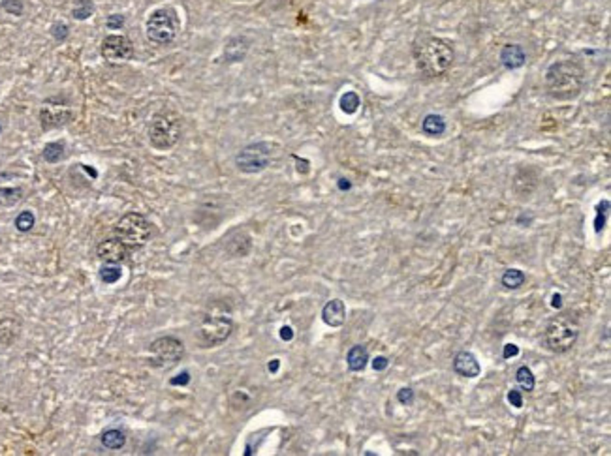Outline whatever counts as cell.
Masks as SVG:
<instances>
[{
  "label": "cell",
  "instance_id": "obj_15",
  "mask_svg": "<svg viewBox=\"0 0 611 456\" xmlns=\"http://www.w3.org/2000/svg\"><path fill=\"white\" fill-rule=\"evenodd\" d=\"M500 62L508 70H517L521 68L527 62V53H525L523 46L519 43H508V46L502 47L500 51Z\"/></svg>",
  "mask_w": 611,
  "mask_h": 456
},
{
  "label": "cell",
  "instance_id": "obj_39",
  "mask_svg": "<svg viewBox=\"0 0 611 456\" xmlns=\"http://www.w3.org/2000/svg\"><path fill=\"white\" fill-rule=\"evenodd\" d=\"M276 368H278V361H273V363L269 364V370L271 372H276Z\"/></svg>",
  "mask_w": 611,
  "mask_h": 456
},
{
  "label": "cell",
  "instance_id": "obj_23",
  "mask_svg": "<svg viewBox=\"0 0 611 456\" xmlns=\"http://www.w3.org/2000/svg\"><path fill=\"white\" fill-rule=\"evenodd\" d=\"M23 198L21 188H0V205L13 207Z\"/></svg>",
  "mask_w": 611,
  "mask_h": 456
},
{
  "label": "cell",
  "instance_id": "obj_14",
  "mask_svg": "<svg viewBox=\"0 0 611 456\" xmlns=\"http://www.w3.org/2000/svg\"><path fill=\"white\" fill-rule=\"evenodd\" d=\"M322 319L325 325L329 327H342L344 322H347V308H344V303L339 300V298H333L329 300L325 306L322 308Z\"/></svg>",
  "mask_w": 611,
  "mask_h": 456
},
{
  "label": "cell",
  "instance_id": "obj_29",
  "mask_svg": "<svg viewBox=\"0 0 611 456\" xmlns=\"http://www.w3.org/2000/svg\"><path fill=\"white\" fill-rule=\"evenodd\" d=\"M397 400H399L401 403L408 406V403L414 402V391H412V389H408V387H405V389H399V392H397Z\"/></svg>",
  "mask_w": 611,
  "mask_h": 456
},
{
  "label": "cell",
  "instance_id": "obj_18",
  "mask_svg": "<svg viewBox=\"0 0 611 456\" xmlns=\"http://www.w3.org/2000/svg\"><path fill=\"white\" fill-rule=\"evenodd\" d=\"M446 130H448L446 118L442 117V115L431 113V115H427V117L422 120V132L425 135H429V137H441V135L446 134Z\"/></svg>",
  "mask_w": 611,
  "mask_h": 456
},
{
  "label": "cell",
  "instance_id": "obj_32",
  "mask_svg": "<svg viewBox=\"0 0 611 456\" xmlns=\"http://www.w3.org/2000/svg\"><path fill=\"white\" fill-rule=\"evenodd\" d=\"M388 366H389V361L386 357H376L375 361H372V368H375L376 372H384Z\"/></svg>",
  "mask_w": 611,
  "mask_h": 456
},
{
  "label": "cell",
  "instance_id": "obj_4",
  "mask_svg": "<svg viewBox=\"0 0 611 456\" xmlns=\"http://www.w3.org/2000/svg\"><path fill=\"white\" fill-rule=\"evenodd\" d=\"M182 134L181 117L175 111H160L151 118L149 141L156 151H170L179 143Z\"/></svg>",
  "mask_w": 611,
  "mask_h": 456
},
{
  "label": "cell",
  "instance_id": "obj_20",
  "mask_svg": "<svg viewBox=\"0 0 611 456\" xmlns=\"http://www.w3.org/2000/svg\"><path fill=\"white\" fill-rule=\"evenodd\" d=\"M525 280H527V276H525L523 270L508 269L504 270V275H502V278H500V284H502L506 289H519V287L525 284Z\"/></svg>",
  "mask_w": 611,
  "mask_h": 456
},
{
  "label": "cell",
  "instance_id": "obj_34",
  "mask_svg": "<svg viewBox=\"0 0 611 456\" xmlns=\"http://www.w3.org/2000/svg\"><path fill=\"white\" fill-rule=\"evenodd\" d=\"M188 381H190V375H188V372H182V374H179V378H173L170 383L171 385H187Z\"/></svg>",
  "mask_w": 611,
  "mask_h": 456
},
{
  "label": "cell",
  "instance_id": "obj_21",
  "mask_svg": "<svg viewBox=\"0 0 611 456\" xmlns=\"http://www.w3.org/2000/svg\"><path fill=\"white\" fill-rule=\"evenodd\" d=\"M516 381L517 385L521 387V391H527V392L535 391L536 380H535V374H532V370H530L529 366H519V368H517Z\"/></svg>",
  "mask_w": 611,
  "mask_h": 456
},
{
  "label": "cell",
  "instance_id": "obj_8",
  "mask_svg": "<svg viewBox=\"0 0 611 456\" xmlns=\"http://www.w3.org/2000/svg\"><path fill=\"white\" fill-rule=\"evenodd\" d=\"M273 156H275V145L269 141L250 143L235 154V167L247 175L262 173L269 167Z\"/></svg>",
  "mask_w": 611,
  "mask_h": 456
},
{
  "label": "cell",
  "instance_id": "obj_36",
  "mask_svg": "<svg viewBox=\"0 0 611 456\" xmlns=\"http://www.w3.org/2000/svg\"><path fill=\"white\" fill-rule=\"evenodd\" d=\"M281 336H282V340H292L294 333H292V329H290V327H282Z\"/></svg>",
  "mask_w": 611,
  "mask_h": 456
},
{
  "label": "cell",
  "instance_id": "obj_24",
  "mask_svg": "<svg viewBox=\"0 0 611 456\" xmlns=\"http://www.w3.org/2000/svg\"><path fill=\"white\" fill-rule=\"evenodd\" d=\"M121 276H123V270L115 263H106L100 269V280L104 284H115V282L121 280Z\"/></svg>",
  "mask_w": 611,
  "mask_h": 456
},
{
  "label": "cell",
  "instance_id": "obj_10",
  "mask_svg": "<svg viewBox=\"0 0 611 456\" xmlns=\"http://www.w3.org/2000/svg\"><path fill=\"white\" fill-rule=\"evenodd\" d=\"M74 113H72L70 104L62 98H49L41 104L40 109V124L43 130L62 128L70 123Z\"/></svg>",
  "mask_w": 611,
  "mask_h": 456
},
{
  "label": "cell",
  "instance_id": "obj_22",
  "mask_svg": "<svg viewBox=\"0 0 611 456\" xmlns=\"http://www.w3.org/2000/svg\"><path fill=\"white\" fill-rule=\"evenodd\" d=\"M41 156H43V160H46V162H49V164H57V162H60V160H62V156H65V145H62L60 141L49 143V145L43 146Z\"/></svg>",
  "mask_w": 611,
  "mask_h": 456
},
{
  "label": "cell",
  "instance_id": "obj_31",
  "mask_svg": "<svg viewBox=\"0 0 611 456\" xmlns=\"http://www.w3.org/2000/svg\"><path fill=\"white\" fill-rule=\"evenodd\" d=\"M53 36L57 40H65L66 36H68V27L65 23H57L53 27Z\"/></svg>",
  "mask_w": 611,
  "mask_h": 456
},
{
  "label": "cell",
  "instance_id": "obj_6",
  "mask_svg": "<svg viewBox=\"0 0 611 456\" xmlns=\"http://www.w3.org/2000/svg\"><path fill=\"white\" fill-rule=\"evenodd\" d=\"M577 336H579L577 323L568 316H558L547 323L546 331H544V344L547 350L560 355L576 345Z\"/></svg>",
  "mask_w": 611,
  "mask_h": 456
},
{
  "label": "cell",
  "instance_id": "obj_16",
  "mask_svg": "<svg viewBox=\"0 0 611 456\" xmlns=\"http://www.w3.org/2000/svg\"><path fill=\"white\" fill-rule=\"evenodd\" d=\"M248 49H250V40L245 36H234L229 38L224 49V59L228 62H241L247 57Z\"/></svg>",
  "mask_w": 611,
  "mask_h": 456
},
{
  "label": "cell",
  "instance_id": "obj_26",
  "mask_svg": "<svg viewBox=\"0 0 611 456\" xmlns=\"http://www.w3.org/2000/svg\"><path fill=\"white\" fill-rule=\"evenodd\" d=\"M34 223H36V218L30 211L21 212V214L15 218V228H18V231H21V233H27V231H30V229L34 228Z\"/></svg>",
  "mask_w": 611,
  "mask_h": 456
},
{
  "label": "cell",
  "instance_id": "obj_1",
  "mask_svg": "<svg viewBox=\"0 0 611 456\" xmlns=\"http://www.w3.org/2000/svg\"><path fill=\"white\" fill-rule=\"evenodd\" d=\"M412 57L423 76L435 79L448 74L455 60V49L448 40L438 36L423 34L412 46Z\"/></svg>",
  "mask_w": 611,
  "mask_h": 456
},
{
  "label": "cell",
  "instance_id": "obj_7",
  "mask_svg": "<svg viewBox=\"0 0 611 456\" xmlns=\"http://www.w3.org/2000/svg\"><path fill=\"white\" fill-rule=\"evenodd\" d=\"M179 29H181V23H179V18H177V12L171 10V8L154 10L149 15L147 23H145V34L156 46L171 43L179 34Z\"/></svg>",
  "mask_w": 611,
  "mask_h": 456
},
{
  "label": "cell",
  "instance_id": "obj_13",
  "mask_svg": "<svg viewBox=\"0 0 611 456\" xmlns=\"http://www.w3.org/2000/svg\"><path fill=\"white\" fill-rule=\"evenodd\" d=\"M453 372L461 378H478L482 372V366L478 363V359L474 353L470 351H459L457 355L452 361Z\"/></svg>",
  "mask_w": 611,
  "mask_h": 456
},
{
  "label": "cell",
  "instance_id": "obj_19",
  "mask_svg": "<svg viewBox=\"0 0 611 456\" xmlns=\"http://www.w3.org/2000/svg\"><path fill=\"white\" fill-rule=\"evenodd\" d=\"M100 439H102V445H104L106 449H112V450L123 449L124 443H126V436H124L123 430H119V428H107V430H104Z\"/></svg>",
  "mask_w": 611,
  "mask_h": 456
},
{
  "label": "cell",
  "instance_id": "obj_28",
  "mask_svg": "<svg viewBox=\"0 0 611 456\" xmlns=\"http://www.w3.org/2000/svg\"><path fill=\"white\" fill-rule=\"evenodd\" d=\"M74 18L76 19H87L90 13H93V4L88 0H77L76 6H74Z\"/></svg>",
  "mask_w": 611,
  "mask_h": 456
},
{
  "label": "cell",
  "instance_id": "obj_38",
  "mask_svg": "<svg viewBox=\"0 0 611 456\" xmlns=\"http://www.w3.org/2000/svg\"><path fill=\"white\" fill-rule=\"evenodd\" d=\"M339 188H341V190H348V188H350V182H344V179H341V182H339Z\"/></svg>",
  "mask_w": 611,
  "mask_h": 456
},
{
  "label": "cell",
  "instance_id": "obj_35",
  "mask_svg": "<svg viewBox=\"0 0 611 456\" xmlns=\"http://www.w3.org/2000/svg\"><path fill=\"white\" fill-rule=\"evenodd\" d=\"M124 23V19L121 18V15H119V18H109L107 19V27H113V25H115V27H121V25Z\"/></svg>",
  "mask_w": 611,
  "mask_h": 456
},
{
  "label": "cell",
  "instance_id": "obj_5",
  "mask_svg": "<svg viewBox=\"0 0 611 456\" xmlns=\"http://www.w3.org/2000/svg\"><path fill=\"white\" fill-rule=\"evenodd\" d=\"M115 237L130 251L140 250L151 239V222L140 212H128L115 226Z\"/></svg>",
  "mask_w": 611,
  "mask_h": 456
},
{
  "label": "cell",
  "instance_id": "obj_33",
  "mask_svg": "<svg viewBox=\"0 0 611 456\" xmlns=\"http://www.w3.org/2000/svg\"><path fill=\"white\" fill-rule=\"evenodd\" d=\"M517 353H519V347H517V345L506 344L504 345V353H502V355H504V359H510V357H516Z\"/></svg>",
  "mask_w": 611,
  "mask_h": 456
},
{
  "label": "cell",
  "instance_id": "obj_2",
  "mask_svg": "<svg viewBox=\"0 0 611 456\" xmlns=\"http://www.w3.org/2000/svg\"><path fill=\"white\" fill-rule=\"evenodd\" d=\"M585 85V68L579 60L564 59L553 62L546 71V92L549 98L568 102L577 98Z\"/></svg>",
  "mask_w": 611,
  "mask_h": 456
},
{
  "label": "cell",
  "instance_id": "obj_11",
  "mask_svg": "<svg viewBox=\"0 0 611 456\" xmlns=\"http://www.w3.org/2000/svg\"><path fill=\"white\" fill-rule=\"evenodd\" d=\"M102 57L107 62H126L134 57V46L130 38L123 34H109L102 41Z\"/></svg>",
  "mask_w": 611,
  "mask_h": 456
},
{
  "label": "cell",
  "instance_id": "obj_27",
  "mask_svg": "<svg viewBox=\"0 0 611 456\" xmlns=\"http://www.w3.org/2000/svg\"><path fill=\"white\" fill-rule=\"evenodd\" d=\"M607 209H610V201L607 199H604L602 203L598 205V212H596V220H594V231L596 233H600L602 229H604V223H605V214H607Z\"/></svg>",
  "mask_w": 611,
  "mask_h": 456
},
{
  "label": "cell",
  "instance_id": "obj_30",
  "mask_svg": "<svg viewBox=\"0 0 611 456\" xmlns=\"http://www.w3.org/2000/svg\"><path fill=\"white\" fill-rule=\"evenodd\" d=\"M508 402H510L511 406H516V408H521V406H523V396H521V392L517 391V389H511V391L508 392Z\"/></svg>",
  "mask_w": 611,
  "mask_h": 456
},
{
  "label": "cell",
  "instance_id": "obj_17",
  "mask_svg": "<svg viewBox=\"0 0 611 456\" xmlns=\"http://www.w3.org/2000/svg\"><path fill=\"white\" fill-rule=\"evenodd\" d=\"M367 363H369V350L365 345L356 344L348 350L347 364L350 372H363Z\"/></svg>",
  "mask_w": 611,
  "mask_h": 456
},
{
  "label": "cell",
  "instance_id": "obj_12",
  "mask_svg": "<svg viewBox=\"0 0 611 456\" xmlns=\"http://www.w3.org/2000/svg\"><path fill=\"white\" fill-rule=\"evenodd\" d=\"M96 256H98V259L104 261V263L119 265L128 259L130 250L117 239V237H115V239L102 240L100 244H98V248H96Z\"/></svg>",
  "mask_w": 611,
  "mask_h": 456
},
{
  "label": "cell",
  "instance_id": "obj_37",
  "mask_svg": "<svg viewBox=\"0 0 611 456\" xmlns=\"http://www.w3.org/2000/svg\"><path fill=\"white\" fill-rule=\"evenodd\" d=\"M560 300H563V297H560V295H553V306H555V308H560Z\"/></svg>",
  "mask_w": 611,
  "mask_h": 456
},
{
  "label": "cell",
  "instance_id": "obj_3",
  "mask_svg": "<svg viewBox=\"0 0 611 456\" xmlns=\"http://www.w3.org/2000/svg\"><path fill=\"white\" fill-rule=\"evenodd\" d=\"M234 333V319L231 308L222 300L211 303L207 310L201 314L198 327H196V342L200 347H218Z\"/></svg>",
  "mask_w": 611,
  "mask_h": 456
},
{
  "label": "cell",
  "instance_id": "obj_9",
  "mask_svg": "<svg viewBox=\"0 0 611 456\" xmlns=\"http://www.w3.org/2000/svg\"><path fill=\"white\" fill-rule=\"evenodd\" d=\"M182 355H184V345L175 336H162L149 345V364L153 368H171L181 363Z\"/></svg>",
  "mask_w": 611,
  "mask_h": 456
},
{
  "label": "cell",
  "instance_id": "obj_25",
  "mask_svg": "<svg viewBox=\"0 0 611 456\" xmlns=\"http://www.w3.org/2000/svg\"><path fill=\"white\" fill-rule=\"evenodd\" d=\"M359 106H361V99H359V96L356 92H347L341 96V109L347 115H354V113L358 111Z\"/></svg>",
  "mask_w": 611,
  "mask_h": 456
}]
</instances>
